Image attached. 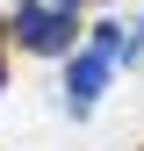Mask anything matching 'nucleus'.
I'll use <instances>...</instances> for the list:
<instances>
[{
  "instance_id": "f03ea898",
  "label": "nucleus",
  "mask_w": 144,
  "mask_h": 151,
  "mask_svg": "<svg viewBox=\"0 0 144 151\" xmlns=\"http://www.w3.org/2000/svg\"><path fill=\"white\" fill-rule=\"evenodd\" d=\"M7 29H14V43H22L29 58H58V50H72V14L50 7V0H14Z\"/></svg>"
},
{
  "instance_id": "39448f33",
  "label": "nucleus",
  "mask_w": 144,
  "mask_h": 151,
  "mask_svg": "<svg viewBox=\"0 0 144 151\" xmlns=\"http://www.w3.org/2000/svg\"><path fill=\"white\" fill-rule=\"evenodd\" d=\"M137 151H144V144H137Z\"/></svg>"
},
{
  "instance_id": "7ed1b4c3",
  "label": "nucleus",
  "mask_w": 144,
  "mask_h": 151,
  "mask_svg": "<svg viewBox=\"0 0 144 151\" xmlns=\"http://www.w3.org/2000/svg\"><path fill=\"white\" fill-rule=\"evenodd\" d=\"M50 7H65V14H79V7H86V0H50Z\"/></svg>"
},
{
  "instance_id": "20e7f679",
  "label": "nucleus",
  "mask_w": 144,
  "mask_h": 151,
  "mask_svg": "<svg viewBox=\"0 0 144 151\" xmlns=\"http://www.w3.org/2000/svg\"><path fill=\"white\" fill-rule=\"evenodd\" d=\"M0 86H7V43H0Z\"/></svg>"
},
{
  "instance_id": "f257e3e1",
  "label": "nucleus",
  "mask_w": 144,
  "mask_h": 151,
  "mask_svg": "<svg viewBox=\"0 0 144 151\" xmlns=\"http://www.w3.org/2000/svg\"><path fill=\"white\" fill-rule=\"evenodd\" d=\"M122 65V29L115 22H101L94 36H86V50L72 58V72H65V101H72V115H86V108L101 101V86H108V72Z\"/></svg>"
}]
</instances>
